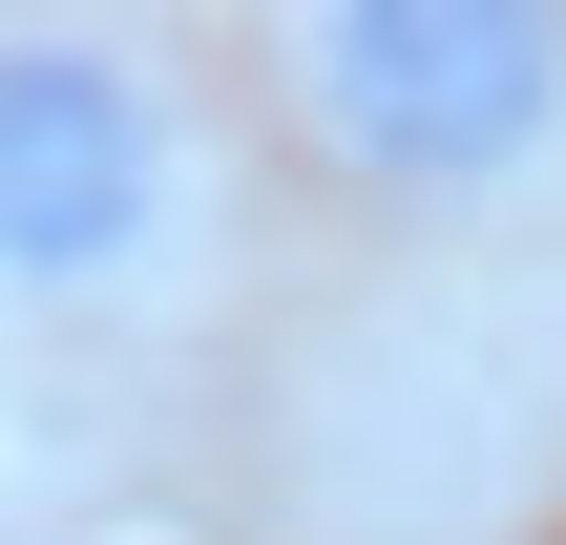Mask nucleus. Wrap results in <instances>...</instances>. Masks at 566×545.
Masks as SVG:
<instances>
[{
  "instance_id": "nucleus-1",
  "label": "nucleus",
  "mask_w": 566,
  "mask_h": 545,
  "mask_svg": "<svg viewBox=\"0 0 566 545\" xmlns=\"http://www.w3.org/2000/svg\"><path fill=\"white\" fill-rule=\"evenodd\" d=\"M294 545H546L566 525V231L399 252L252 399Z\"/></svg>"
},
{
  "instance_id": "nucleus-2",
  "label": "nucleus",
  "mask_w": 566,
  "mask_h": 545,
  "mask_svg": "<svg viewBox=\"0 0 566 545\" xmlns=\"http://www.w3.org/2000/svg\"><path fill=\"white\" fill-rule=\"evenodd\" d=\"M231 273V105L147 21H0V357H147Z\"/></svg>"
},
{
  "instance_id": "nucleus-3",
  "label": "nucleus",
  "mask_w": 566,
  "mask_h": 545,
  "mask_svg": "<svg viewBox=\"0 0 566 545\" xmlns=\"http://www.w3.org/2000/svg\"><path fill=\"white\" fill-rule=\"evenodd\" d=\"M252 84L399 252L566 231V21L546 0H294L252 42Z\"/></svg>"
},
{
  "instance_id": "nucleus-4",
  "label": "nucleus",
  "mask_w": 566,
  "mask_h": 545,
  "mask_svg": "<svg viewBox=\"0 0 566 545\" xmlns=\"http://www.w3.org/2000/svg\"><path fill=\"white\" fill-rule=\"evenodd\" d=\"M0 545H63V504H42V483H0Z\"/></svg>"
}]
</instances>
